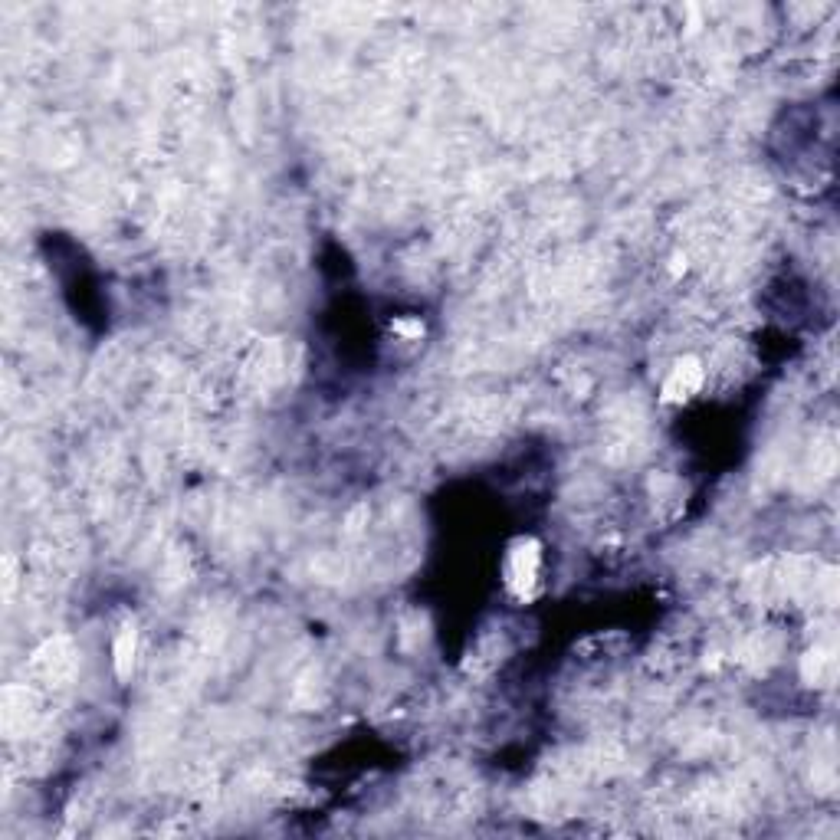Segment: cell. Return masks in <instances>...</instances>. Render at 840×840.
I'll use <instances>...</instances> for the list:
<instances>
[{
  "label": "cell",
  "mask_w": 840,
  "mask_h": 840,
  "mask_svg": "<svg viewBox=\"0 0 840 840\" xmlns=\"http://www.w3.org/2000/svg\"><path fill=\"white\" fill-rule=\"evenodd\" d=\"M801 676L808 686H831L837 676V660L831 650H808L801 660Z\"/></svg>",
  "instance_id": "obj_4"
},
{
  "label": "cell",
  "mask_w": 840,
  "mask_h": 840,
  "mask_svg": "<svg viewBox=\"0 0 840 840\" xmlns=\"http://www.w3.org/2000/svg\"><path fill=\"white\" fill-rule=\"evenodd\" d=\"M394 332L404 338H420L424 335V322L420 319H394Z\"/></svg>",
  "instance_id": "obj_5"
},
{
  "label": "cell",
  "mask_w": 840,
  "mask_h": 840,
  "mask_svg": "<svg viewBox=\"0 0 840 840\" xmlns=\"http://www.w3.org/2000/svg\"><path fill=\"white\" fill-rule=\"evenodd\" d=\"M706 384V365L699 355H680L670 365L667 378L660 384V404L667 407H680L690 404Z\"/></svg>",
  "instance_id": "obj_2"
},
{
  "label": "cell",
  "mask_w": 840,
  "mask_h": 840,
  "mask_svg": "<svg viewBox=\"0 0 840 840\" xmlns=\"http://www.w3.org/2000/svg\"><path fill=\"white\" fill-rule=\"evenodd\" d=\"M138 647H142V640H138V624L125 621L119 630H115V637H112V673H115V680H119V683H128L135 676Z\"/></svg>",
  "instance_id": "obj_3"
},
{
  "label": "cell",
  "mask_w": 840,
  "mask_h": 840,
  "mask_svg": "<svg viewBox=\"0 0 840 840\" xmlns=\"http://www.w3.org/2000/svg\"><path fill=\"white\" fill-rule=\"evenodd\" d=\"M503 581H506V591L522 604H529L542 594L545 545L535 535H519V539L509 542L503 558Z\"/></svg>",
  "instance_id": "obj_1"
},
{
  "label": "cell",
  "mask_w": 840,
  "mask_h": 840,
  "mask_svg": "<svg viewBox=\"0 0 840 840\" xmlns=\"http://www.w3.org/2000/svg\"><path fill=\"white\" fill-rule=\"evenodd\" d=\"M670 270H673V276H680V273H686V256H683V253H676V256H673V263H670Z\"/></svg>",
  "instance_id": "obj_6"
}]
</instances>
